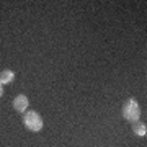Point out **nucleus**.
Listing matches in <instances>:
<instances>
[{"mask_svg":"<svg viewBox=\"0 0 147 147\" xmlns=\"http://www.w3.org/2000/svg\"><path fill=\"white\" fill-rule=\"evenodd\" d=\"M2 95H3V85L0 84V96H2Z\"/></svg>","mask_w":147,"mask_h":147,"instance_id":"obj_6","label":"nucleus"},{"mask_svg":"<svg viewBox=\"0 0 147 147\" xmlns=\"http://www.w3.org/2000/svg\"><path fill=\"white\" fill-rule=\"evenodd\" d=\"M13 80H15V72H13V70L5 69V70H2V72H0V84H2V85L10 84V82H13Z\"/></svg>","mask_w":147,"mask_h":147,"instance_id":"obj_5","label":"nucleus"},{"mask_svg":"<svg viewBox=\"0 0 147 147\" xmlns=\"http://www.w3.org/2000/svg\"><path fill=\"white\" fill-rule=\"evenodd\" d=\"M121 113H123V118L129 123H134V121H139L141 118V108H139V103L134 98H127L124 101V105L121 108Z\"/></svg>","mask_w":147,"mask_h":147,"instance_id":"obj_1","label":"nucleus"},{"mask_svg":"<svg viewBox=\"0 0 147 147\" xmlns=\"http://www.w3.org/2000/svg\"><path fill=\"white\" fill-rule=\"evenodd\" d=\"M132 132L139 137H146L147 136V126L142 121H134L132 123Z\"/></svg>","mask_w":147,"mask_h":147,"instance_id":"obj_4","label":"nucleus"},{"mask_svg":"<svg viewBox=\"0 0 147 147\" xmlns=\"http://www.w3.org/2000/svg\"><path fill=\"white\" fill-rule=\"evenodd\" d=\"M28 106H30V100L26 98V95H16L13 98V108H15L16 113H26Z\"/></svg>","mask_w":147,"mask_h":147,"instance_id":"obj_3","label":"nucleus"},{"mask_svg":"<svg viewBox=\"0 0 147 147\" xmlns=\"http://www.w3.org/2000/svg\"><path fill=\"white\" fill-rule=\"evenodd\" d=\"M23 124L26 127L28 131L31 132H39L44 126V123H42V118L39 116V113L33 110H28L25 115H23Z\"/></svg>","mask_w":147,"mask_h":147,"instance_id":"obj_2","label":"nucleus"}]
</instances>
